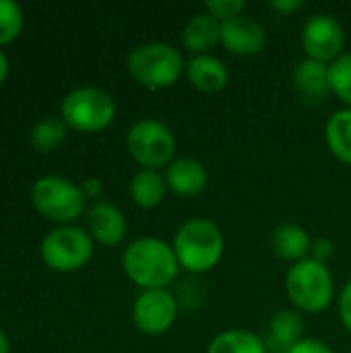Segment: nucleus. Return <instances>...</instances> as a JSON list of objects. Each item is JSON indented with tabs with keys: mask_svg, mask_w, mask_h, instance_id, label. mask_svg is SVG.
<instances>
[{
	"mask_svg": "<svg viewBox=\"0 0 351 353\" xmlns=\"http://www.w3.org/2000/svg\"><path fill=\"white\" fill-rule=\"evenodd\" d=\"M122 269L126 277L143 292L168 290L182 271L174 246L151 236L137 238L126 246L122 254Z\"/></svg>",
	"mask_w": 351,
	"mask_h": 353,
	"instance_id": "1",
	"label": "nucleus"
},
{
	"mask_svg": "<svg viewBox=\"0 0 351 353\" xmlns=\"http://www.w3.org/2000/svg\"><path fill=\"white\" fill-rule=\"evenodd\" d=\"M172 246L180 269H184L186 273L203 275L213 271L221 263L225 240L215 221L192 217L178 228Z\"/></svg>",
	"mask_w": 351,
	"mask_h": 353,
	"instance_id": "2",
	"label": "nucleus"
},
{
	"mask_svg": "<svg viewBox=\"0 0 351 353\" xmlns=\"http://www.w3.org/2000/svg\"><path fill=\"white\" fill-rule=\"evenodd\" d=\"M130 77L145 89L161 91L174 87L186 72L182 52L166 41H145L137 46L126 60Z\"/></svg>",
	"mask_w": 351,
	"mask_h": 353,
	"instance_id": "3",
	"label": "nucleus"
},
{
	"mask_svg": "<svg viewBox=\"0 0 351 353\" xmlns=\"http://www.w3.org/2000/svg\"><path fill=\"white\" fill-rule=\"evenodd\" d=\"M285 294L298 312L321 314L331 306L335 296L333 273L327 265L308 256L290 267L285 275Z\"/></svg>",
	"mask_w": 351,
	"mask_h": 353,
	"instance_id": "4",
	"label": "nucleus"
},
{
	"mask_svg": "<svg viewBox=\"0 0 351 353\" xmlns=\"http://www.w3.org/2000/svg\"><path fill=\"white\" fill-rule=\"evenodd\" d=\"M126 149L141 170H159L176 159V137L168 124L143 118L128 128Z\"/></svg>",
	"mask_w": 351,
	"mask_h": 353,
	"instance_id": "5",
	"label": "nucleus"
},
{
	"mask_svg": "<svg viewBox=\"0 0 351 353\" xmlns=\"http://www.w3.org/2000/svg\"><path fill=\"white\" fill-rule=\"evenodd\" d=\"M62 120L79 132H99L116 118L114 97L99 87H79L62 101Z\"/></svg>",
	"mask_w": 351,
	"mask_h": 353,
	"instance_id": "6",
	"label": "nucleus"
},
{
	"mask_svg": "<svg viewBox=\"0 0 351 353\" xmlns=\"http://www.w3.org/2000/svg\"><path fill=\"white\" fill-rule=\"evenodd\" d=\"M33 207L48 219L68 223L85 211V192L60 176H43L31 188Z\"/></svg>",
	"mask_w": 351,
	"mask_h": 353,
	"instance_id": "7",
	"label": "nucleus"
},
{
	"mask_svg": "<svg viewBox=\"0 0 351 353\" xmlns=\"http://www.w3.org/2000/svg\"><path fill=\"white\" fill-rule=\"evenodd\" d=\"M93 256V238L81 228L52 230L41 242L43 263L60 273L83 269Z\"/></svg>",
	"mask_w": 351,
	"mask_h": 353,
	"instance_id": "8",
	"label": "nucleus"
},
{
	"mask_svg": "<svg viewBox=\"0 0 351 353\" xmlns=\"http://www.w3.org/2000/svg\"><path fill=\"white\" fill-rule=\"evenodd\" d=\"M302 48L306 58L317 62L331 64L335 62L345 48V31L343 25L329 12L312 14L302 27Z\"/></svg>",
	"mask_w": 351,
	"mask_h": 353,
	"instance_id": "9",
	"label": "nucleus"
},
{
	"mask_svg": "<svg viewBox=\"0 0 351 353\" xmlns=\"http://www.w3.org/2000/svg\"><path fill=\"white\" fill-rule=\"evenodd\" d=\"M178 319V302L170 290H147L141 292L132 304L134 327L149 337L168 333Z\"/></svg>",
	"mask_w": 351,
	"mask_h": 353,
	"instance_id": "10",
	"label": "nucleus"
},
{
	"mask_svg": "<svg viewBox=\"0 0 351 353\" xmlns=\"http://www.w3.org/2000/svg\"><path fill=\"white\" fill-rule=\"evenodd\" d=\"M221 46L234 56H257L267 46V31L259 19L240 14L221 23Z\"/></svg>",
	"mask_w": 351,
	"mask_h": 353,
	"instance_id": "11",
	"label": "nucleus"
},
{
	"mask_svg": "<svg viewBox=\"0 0 351 353\" xmlns=\"http://www.w3.org/2000/svg\"><path fill=\"white\" fill-rule=\"evenodd\" d=\"M292 85L296 89V95L306 105H321L329 99L331 91V79H329V64L317 62L312 58H304L294 66L292 72Z\"/></svg>",
	"mask_w": 351,
	"mask_h": 353,
	"instance_id": "12",
	"label": "nucleus"
},
{
	"mask_svg": "<svg viewBox=\"0 0 351 353\" xmlns=\"http://www.w3.org/2000/svg\"><path fill=\"white\" fill-rule=\"evenodd\" d=\"M163 178H166L168 190L182 199L199 196L209 184L207 168L203 165V161L194 157H176L166 168Z\"/></svg>",
	"mask_w": 351,
	"mask_h": 353,
	"instance_id": "13",
	"label": "nucleus"
},
{
	"mask_svg": "<svg viewBox=\"0 0 351 353\" xmlns=\"http://www.w3.org/2000/svg\"><path fill=\"white\" fill-rule=\"evenodd\" d=\"M87 225L89 236L99 242L101 246H118L126 238V217L124 213L106 201H97L87 211Z\"/></svg>",
	"mask_w": 351,
	"mask_h": 353,
	"instance_id": "14",
	"label": "nucleus"
},
{
	"mask_svg": "<svg viewBox=\"0 0 351 353\" xmlns=\"http://www.w3.org/2000/svg\"><path fill=\"white\" fill-rule=\"evenodd\" d=\"M186 77L190 85L201 93H219L230 83V70L213 54L192 56L186 62Z\"/></svg>",
	"mask_w": 351,
	"mask_h": 353,
	"instance_id": "15",
	"label": "nucleus"
},
{
	"mask_svg": "<svg viewBox=\"0 0 351 353\" xmlns=\"http://www.w3.org/2000/svg\"><path fill=\"white\" fill-rule=\"evenodd\" d=\"M221 43V23L207 10L190 17L182 29V46L192 56L211 54V50Z\"/></svg>",
	"mask_w": 351,
	"mask_h": 353,
	"instance_id": "16",
	"label": "nucleus"
},
{
	"mask_svg": "<svg viewBox=\"0 0 351 353\" xmlns=\"http://www.w3.org/2000/svg\"><path fill=\"white\" fill-rule=\"evenodd\" d=\"M312 238L298 223H279L273 230V250L281 261L300 263L310 256Z\"/></svg>",
	"mask_w": 351,
	"mask_h": 353,
	"instance_id": "17",
	"label": "nucleus"
},
{
	"mask_svg": "<svg viewBox=\"0 0 351 353\" xmlns=\"http://www.w3.org/2000/svg\"><path fill=\"white\" fill-rule=\"evenodd\" d=\"M128 192L137 207L155 209L157 205L163 203L168 194V184H166V178L157 170H139L130 178Z\"/></svg>",
	"mask_w": 351,
	"mask_h": 353,
	"instance_id": "18",
	"label": "nucleus"
},
{
	"mask_svg": "<svg viewBox=\"0 0 351 353\" xmlns=\"http://www.w3.org/2000/svg\"><path fill=\"white\" fill-rule=\"evenodd\" d=\"M304 335V319L302 312L296 308H281L269 321V337L273 345L281 347L283 352L298 343Z\"/></svg>",
	"mask_w": 351,
	"mask_h": 353,
	"instance_id": "19",
	"label": "nucleus"
},
{
	"mask_svg": "<svg viewBox=\"0 0 351 353\" xmlns=\"http://www.w3.org/2000/svg\"><path fill=\"white\" fill-rule=\"evenodd\" d=\"M325 141L329 151L341 161L351 165V108L337 110L325 124Z\"/></svg>",
	"mask_w": 351,
	"mask_h": 353,
	"instance_id": "20",
	"label": "nucleus"
},
{
	"mask_svg": "<svg viewBox=\"0 0 351 353\" xmlns=\"http://www.w3.org/2000/svg\"><path fill=\"white\" fill-rule=\"evenodd\" d=\"M207 353H267V345L246 329H230L211 339Z\"/></svg>",
	"mask_w": 351,
	"mask_h": 353,
	"instance_id": "21",
	"label": "nucleus"
},
{
	"mask_svg": "<svg viewBox=\"0 0 351 353\" xmlns=\"http://www.w3.org/2000/svg\"><path fill=\"white\" fill-rule=\"evenodd\" d=\"M66 139V124L60 118L39 120L31 130V143L37 151H54Z\"/></svg>",
	"mask_w": 351,
	"mask_h": 353,
	"instance_id": "22",
	"label": "nucleus"
},
{
	"mask_svg": "<svg viewBox=\"0 0 351 353\" xmlns=\"http://www.w3.org/2000/svg\"><path fill=\"white\" fill-rule=\"evenodd\" d=\"M329 79L333 95L345 103V108H351V52H343L329 64Z\"/></svg>",
	"mask_w": 351,
	"mask_h": 353,
	"instance_id": "23",
	"label": "nucleus"
},
{
	"mask_svg": "<svg viewBox=\"0 0 351 353\" xmlns=\"http://www.w3.org/2000/svg\"><path fill=\"white\" fill-rule=\"evenodd\" d=\"M23 29V10L12 0H0V46L10 43Z\"/></svg>",
	"mask_w": 351,
	"mask_h": 353,
	"instance_id": "24",
	"label": "nucleus"
},
{
	"mask_svg": "<svg viewBox=\"0 0 351 353\" xmlns=\"http://www.w3.org/2000/svg\"><path fill=\"white\" fill-rule=\"evenodd\" d=\"M246 2L244 0H209L205 2V10L215 17L219 23L232 21L240 14H244Z\"/></svg>",
	"mask_w": 351,
	"mask_h": 353,
	"instance_id": "25",
	"label": "nucleus"
},
{
	"mask_svg": "<svg viewBox=\"0 0 351 353\" xmlns=\"http://www.w3.org/2000/svg\"><path fill=\"white\" fill-rule=\"evenodd\" d=\"M335 254V244L329 240V238H317L312 240V246H310V259L327 265Z\"/></svg>",
	"mask_w": 351,
	"mask_h": 353,
	"instance_id": "26",
	"label": "nucleus"
},
{
	"mask_svg": "<svg viewBox=\"0 0 351 353\" xmlns=\"http://www.w3.org/2000/svg\"><path fill=\"white\" fill-rule=\"evenodd\" d=\"M283 353H333V350L321 339L304 337V339H300L298 343H294L290 350H285Z\"/></svg>",
	"mask_w": 351,
	"mask_h": 353,
	"instance_id": "27",
	"label": "nucleus"
},
{
	"mask_svg": "<svg viewBox=\"0 0 351 353\" xmlns=\"http://www.w3.org/2000/svg\"><path fill=\"white\" fill-rule=\"evenodd\" d=\"M339 316H341L345 331L351 335V279L345 283L339 296Z\"/></svg>",
	"mask_w": 351,
	"mask_h": 353,
	"instance_id": "28",
	"label": "nucleus"
},
{
	"mask_svg": "<svg viewBox=\"0 0 351 353\" xmlns=\"http://www.w3.org/2000/svg\"><path fill=\"white\" fill-rule=\"evenodd\" d=\"M269 6H271L277 14H281V17H290V14H294V12L302 10V8H304V2H302V0H273Z\"/></svg>",
	"mask_w": 351,
	"mask_h": 353,
	"instance_id": "29",
	"label": "nucleus"
},
{
	"mask_svg": "<svg viewBox=\"0 0 351 353\" xmlns=\"http://www.w3.org/2000/svg\"><path fill=\"white\" fill-rule=\"evenodd\" d=\"M81 188H83L85 196H91V199H95V196H99V194H101V182H99L97 178H89V180H85V184H83Z\"/></svg>",
	"mask_w": 351,
	"mask_h": 353,
	"instance_id": "30",
	"label": "nucleus"
},
{
	"mask_svg": "<svg viewBox=\"0 0 351 353\" xmlns=\"http://www.w3.org/2000/svg\"><path fill=\"white\" fill-rule=\"evenodd\" d=\"M6 74H8V60H6V56L2 54V50H0V85L4 83Z\"/></svg>",
	"mask_w": 351,
	"mask_h": 353,
	"instance_id": "31",
	"label": "nucleus"
},
{
	"mask_svg": "<svg viewBox=\"0 0 351 353\" xmlns=\"http://www.w3.org/2000/svg\"><path fill=\"white\" fill-rule=\"evenodd\" d=\"M0 353H10V341L2 331H0Z\"/></svg>",
	"mask_w": 351,
	"mask_h": 353,
	"instance_id": "32",
	"label": "nucleus"
}]
</instances>
